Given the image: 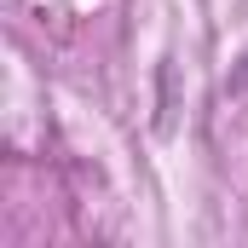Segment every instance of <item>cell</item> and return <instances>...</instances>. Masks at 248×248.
<instances>
[{
	"label": "cell",
	"mask_w": 248,
	"mask_h": 248,
	"mask_svg": "<svg viewBox=\"0 0 248 248\" xmlns=\"http://www.w3.org/2000/svg\"><path fill=\"white\" fill-rule=\"evenodd\" d=\"M237 93H248V58H243V69H237Z\"/></svg>",
	"instance_id": "6da1fadb"
}]
</instances>
